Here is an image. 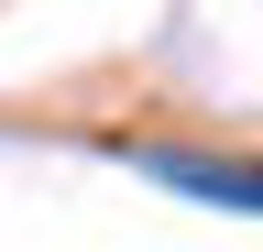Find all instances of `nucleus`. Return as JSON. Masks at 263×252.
<instances>
[{
    "mask_svg": "<svg viewBox=\"0 0 263 252\" xmlns=\"http://www.w3.org/2000/svg\"><path fill=\"white\" fill-rule=\"evenodd\" d=\"M121 165L132 176H164V186H186V198H219V208H263V186L241 153H176V143H121Z\"/></svg>",
    "mask_w": 263,
    "mask_h": 252,
    "instance_id": "1",
    "label": "nucleus"
}]
</instances>
